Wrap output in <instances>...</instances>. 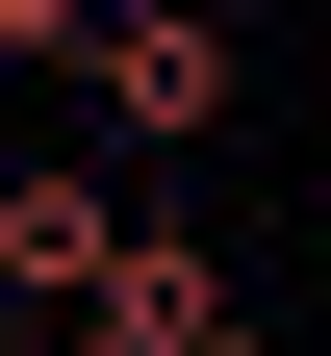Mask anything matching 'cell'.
Instances as JSON below:
<instances>
[{"mask_svg": "<svg viewBox=\"0 0 331 356\" xmlns=\"http://www.w3.org/2000/svg\"><path fill=\"white\" fill-rule=\"evenodd\" d=\"M77 102H102L128 153H204L229 127V26L204 0H102V26H77Z\"/></svg>", "mask_w": 331, "mask_h": 356, "instance_id": "1", "label": "cell"}, {"mask_svg": "<svg viewBox=\"0 0 331 356\" xmlns=\"http://www.w3.org/2000/svg\"><path fill=\"white\" fill-rule=\"evenodd\" d=\"M102 254H128V204H102V178H0V305H52V331H77V305H102Z\"/></svg>", "mask_w": 331, "mask_h": 356, "instance_id": "2", "label": "cell"}, {"mask_svg": "<svg viewBox=\"0 0 331 356\" xmlns=\"http://www.w3.org/2000/svg\"><path fill=\"white\" fill-rule=\"evenodd\" d=\"M77 26H102V0H0V51H77Z\"/></svg>", "mask_w": 331, "mask_h": 356, "instance_id": "3", "label": "cell"}, {"mask_svg": "<svg viewBox=\"0 0 331 356\" xmlns=\"http://www.w3.org/2000/svg\"><path fill=\"white\" fill-rule=\"evenodd\" d=\"M204 356H280V331H204Z\"/></svg>", "mask_w": 331, "mask_h": 356, "instance_id": "4", "label": "cell"}]
</instances>
